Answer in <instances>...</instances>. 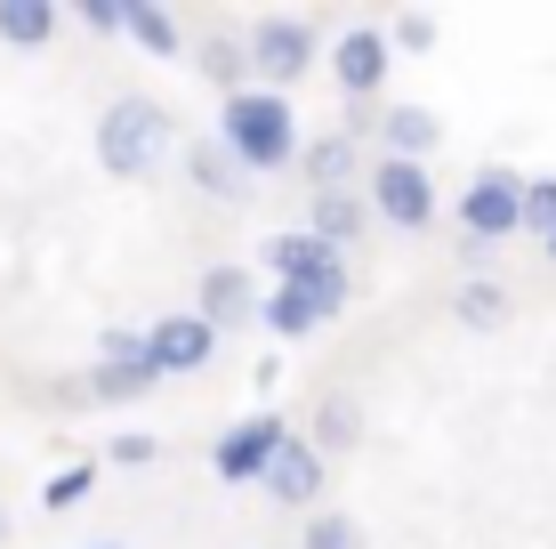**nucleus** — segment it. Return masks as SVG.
<instances>
[{
    "instance_id": "nucleus-1",
    "label": "nucleus",
    "mask_w": 556,
    "mask_h": 549,
    "mask_svg": "<svg viewBox=\"0 0 556 549\" xmlns=\"http://www.w3.org/2000/svg\"><path fill=\"white\" fill-rule=\"evenodd\" d=\"M218 146L251 170V178L299 162V113H291V98H275V89H242V98H226L218 105Z\"/></svg>"
},
{
    "instance_id": "nucleus-2",
    "label": "nucleus",
    "mask_w": 556,
    "mask_h": 549,
    "mask_svg": "<svg viewBox=\"0 0 556 549\" xmlns=\"http://www.w3.org/2000/svg\"><path fill=\"white\" fill-rule=\"evenodd\" d=\"M169 154V105H153V98H113L98 113V162L113 170V178H153Z\"/></svg>"
},
{
    "instance_id": "nucleus-3",
    "label": "nucleus",
    "mask_w": 556,
    "mask_h": 549,
    "mask_svg": "<svg viewBox=\"0 0 556 549\" xmlns=\"http://www.w3.org/2000/svg\"><path fill=\"white\" fill-rule=\"evenodd\" d=\"M363 202H371V219H388L395 235H419V226H435V178H428V162L379 154L371 178H363Z\"/></svg>"
},
{
    "instance_id": "nucleus-4",
    "label": "nucleus",
    "mask_w": 556,
    "mask_h": 549,
    "mask_svg": "<svg viewBox=\"0 0 556 549\" xmlns=\"http://www.w3.org/2000/svg\"><path fill=\"white\" fill-rule=\"evenodd\" d=\"M339 315H348V267H331L323 283H275L258 324L275 339H315L323 324H339Z\"/></svg>"
},
{
    "instance_id": "nucleus-5",
    "label": "nucleus",
    "mask_w": 556,
    "mask_h": 549,
    "mask_svg": "<svg viewBox=\"0 0 556 549\" xmlns=\"http://www.w3.org/2000/svg\"><path fill=\"white\" fill-rule=\"evenodd\" d=\"M459 235L468 242L525 235V178H516V170H476V178L459 186Z\"/></svg>"
},
{
    "instance_id": "nucleus-6",
    "label": "nucleus",
    "mask_w": 556,
    "mask_h": 549,
    "mask_svg": "<svg viewBox=\"0 0 556 549\" xmlns=\"http://www.w3.org/2000/svg\"><path fill=\"white\" fill-rule=\"evenodd\" d=\"M315 73V33L299 25V16H266V25L251 33V89H291Z\"/></svg>"
},
{
    "instance_id": "nucleus-7",
    "label": "nucleus",
    "mask_w": 556,
    "mask_h": 549,
    "mask_svg": "<svg viewBox=\"0 0 556 549\" xmlns=\"http://www.w3.org/2000/svg\"><path fill=\"white\" fill-rule=\"evenodd\" d=\"M282 445H291V428H282L275 412H251V421H235L218 445H210V469H218L226 485H266V469H275Z\"/></svg>"
},
{
    "instance_id": "nucleus-8",
    "label": "nucleus",
    "mask_w": 556,
    "mask_h": 549,
    "mask_svg": "<svg viewBox=\"0 0 556 549\" xmlns=\"http://www.w3.org/2000/svg\"><path fill=\"white\" fill-rule=\"evenodd\" d=\"M162 388V372H153V355H146V332H105V355H98V372H89V396L98 404H138V396Z\"/></svg>"
},
{
    "instance_id": "nucleus-9",
    "label": "nucleus",
    "mask_w": 556,
    "mask_h": 549,
    "mask_svg": "<svg viewBox=\"0 0 556 549\" xmlns=\"http://www.w3.org/2000/svg\"><path fill=\"white\" fill-rule=\"evenodd\" d=\"M146 355H153V372H162V380H186V372H202L210 355H218V332H210L194 308H186V315H162V324H146Z\"/></svg>"
},
{
    "instance_id": "nucleus-10",
    "label": "nucleus",
    "mask_w": 556,
    "mask_h": 549,
    "mask_svg": "<svg viewBox=\"0 0 556 549\" xmlns=\"http://www.w3.org/2000/svg\"><path fill=\"white\" fill-rule=\"evenodd\" d=\"M194 315L210 332H251L258 315H266V291L251 283V267H210L202 275V299H194Z\"/></svg>"
},
{
    "instance_id": "nucleus-11",
    "label": "nucleus",
    "mask_w": 556,
    "mask_h": 549,
    "mask_svg": "<svg viewBox=\"0 0 556 549\" xmlns=\"http://www.w3.org/2000/svg\"><path fill=\"white\" fill-rule=\"evenodd\" d=\"M388 65H395V41H388L379 25L339 33V49H331V82L348 89V98H371V89L388 82Z\"/></svg>"
},
{
    "instance_id": "nucleus-12",
    "label": "nucleus",
    "mask_w": 556,
    "mask_h": 549,
    "mask_svg": "<svg viewBox=\"0 0 556 549\" xmlns=\"http://www.w3.org/2000/svg\"><path fill=\"white\" fill-rule=\"evenodd\" d=\"M258 259H266V275H275V283H323V275L339 267V251H331L323 235H306V226H282V235H266Z\"/></svg>"
},
{
    "instance_id": "nucleus-13",
    "label": "nucleus",
    "mask_w": 556,
    "mask_h": 549,
    "mask_svg": "<svg viewBox=\"0 0 556 549\" xmlns=\"http://www.w3.org/2000/svg\"><path fill=\"white\" fill-rule=\"evenodd\" d=\"M266 494H275L282 509H315V501H323V452H315V437H291V445L275 452Z\"/></svg>"
},
{
    "instance_id": "nucleus-14",
    "label": "nucleus",
    "mask_w": 556,
    "mask_h": 549,
    "mask_svg": "<svg viewBox=\"0 0 556 549\" xmlns=\"http://www.w3.org/2000/svg\"><path fill=\"white\" fill-rule=\"evenodd\" d=\"M435 146H444V122H435L428 105H388V113H379V154H395V162H428Z\"/></svg>"
},
{
    "instance_id": "nucleus-15",
    "label": "nucleus",
    "mask_w": 556,
    "mask_h": 549,
    "mask_svg": "<svg viewBox=\"0 0 556 549\" xmlns=\"http://www.w3.org/2000/svg\"><path fill=\"white\" fill-rule=\"evenodd\" d=\"M186 178H194V186H202V195H210V202H242V195H251V170H242L235 154H226V146H218V138H202V146H186Z\"/></svg>"
},
{
    "instance_id": "nucleus-16",
    "label": "nucleus",
    "mask_w": 556,
    "mask_h": 549,
    "mask_svg": "<svg viewBox=\"0 0 556 549\" xmlns=\"http://www.w3.org/2000/svg\"><path fill=\"white\" fill-rule=\"evenodd\" d=\"M363 226H371V202H363V195H315V202H306V235H323L331 251H348Z\"/></svg>"
},
{
    "instance_id": "nucleus-17",
    "label": "nucleus",
    "mask_w": 556,
    "mask_h": 549,
    "mask_svg": "<svg viewBox=\"0 0 556 549\" xmlns=\"http://www.w3.org/2000/svg\"><path fill=\"white\" fill-rule=\"evenodd\" d=\"M299 162H306V195H348V170H355V138H348V129H331V138L299 146Z\"/></svg>"
},
{
    "instance_id": "nucleus-18",
    "label": "nucleus",
    "mask_w": 556,
    "mask_h": 549,
    "mask_svg": "<svg viewBox=\"0 0 556 549\" xmlns=\"http://www.w3.org/2000/svg\"><path fill=\"white\" fill-rule=\"evenodd\" d=\"M0 41L9 49H49L56 41V0H0Z\"/></svg>"
},
{
    "instance_id": "nucleus-19",
    "label": "nucleus",
    "mask_w": 556,
    "mask_h": 549,
    "mask_svg": "<svg viewBox=\"0 0 556 549\" xmlns=\"http://www.w3.org/2000/svg\"><path fill=\"white\" fill-rule=\"evenodd\" d=\"M122 33L138 49H153V57H186V41H178V16L169 9H153V0H122Z\"/></svg>"
},
{
    "instance_id": "nucleus-20",
    "label": "nucleus",
    "mask_w": 556,
    "mask_h": 549,
    "mask_svg": "<svg viewBox=\"0 0 556 549\" xmlns=\"http://www.w3.org/2000/svg\"><path fill=\"white\" fill-rule=\"evenodd\" d=\"M452 315H459L468 332H501V324H508V291L476 275V283H459V291H452Z\"/></svg>"
},
{
    "instance_id": "nucleus-21",
    "label": "nucleus",
    "mask_w": 556,
    "mask_h": 549,
    "mask_svg": "<svg viewBox=\"0 0 556 549\" xmlns=\"http://www.w3.org/2000/svg\"><path fill=\"white\" fill-rule=\"evenodd\" d=\"M194 65L226 89V98H242V89H251V41H202Z\"/></svg>"
},
{
    "instance_id": "nucleus-22",
    "label": "nucleus",
    "mask_w": 556,
    "mask_h": 549,
    "mask_svg": "<svg viewBox=\"0 0 556 549\" xmlns=\"http://www.w3.org/2000/svg\"><path fill=\"white\" fill-rule=\"evenodd\" d=\"M299 549H371V534H363L348 509H315V517H306V541H299Z\"/></svg>"
},
{
    "instance_id": "nucleus-23",
    "label": "nucleus",
    "mask_w": 556,
    "mask_h": 549,
    "mask_svg": "<svg viewBox=\"0 0 556 549\" xmlns=\"http://www.w3.org/2000/svg\"><path fill=\"white\" fill-rule=\"evenodd\" d=\"M355 437H363V412H355V396H323V412H315V452H323V445L339 452V445H355Z\"/></svg>"
},
{
    "instance_id": "nucleus-24",
    "label": "nucleus",
    "mask_w": 556,
    "mask_h": 549,
    "mask_svg": "<svg viewBox=\"0 0 556 549\" xmlns=\"http://www.w3.org/2000/svg\"><path fill=\"white\" fill-rule=\"evenodd\" d=\"M89 485H98V469H89V461L56 469V477L41 485V509H49V517H56V509H81V501H89Z\"/></svg>"
},
{
    "instance_id": "nucleus-25",
    "label": "nucleus",
    "mask_w": 556,
    "mask_h": 549,
    "mask_svg": "<svg viewBox=\"0 0 556 549\" xmlns=\"http://www.w3.org/2000/svg\"><path fill=\"white\" fill-rule=\"evenodd\" d=\"M525 235H556V178H525Z\"/></svg>"
},
{
    "instance_id": "nucleus-26",
    "label": "nucleus",
    "mask_w": 556,
    "mask_h": 549,
    "mask_svg": "<svg viewBox=\"0 0 556 549\" xmlns=\"http://www.w3.org/2000/svg\"><path fill=\"white\" fill-rule=\"evenodd\" d=\"M153 452H162V437H146V428H122V437L105 445V461H113V469H146Z\"/></svg>"
},
{
    "instance_id": "nucleus-27",
    "label": "nucleus",
    "mask_w": 556,
    "mask_h": 549,
    "mask_svg": "<svg viewBox=\"0 0 556 549\" xmlns=\"http://www.w3.org/2000/svg\"><path fill=\"white\" fill-rule=\"evenodd\" d=\"M388 41H395V49H435V16H428V9H404Z\"/></svg>"
},
{
    "instance_id": "nucleus-28",
    "label": "nucleus",
    "mask_w": 556,
    "mask_h": 549,
    "mask_svg": "<svg viewBox=\"0 0 556 549\" xmlns=\"http://www.w3.org/2000/svg\"><path fill=\"white\" fill-rule=\"evenodd\" d=\"M73 16H81L89 33H122V0H81Z\"/></svg>"
},
{
    "instance_id": "nucleus-29",
    "label": "nucleus",
    "mask_w": 556,
    "mask_h": 549,
    "mask_svg": "<svg viewBox=\"0 0 556 549\" xmlns=\"http://www.w3.org/2000/svg\"><path fill=\"white\" fill-rule=\"evenodd\" d=\"M0 549H9V517H0Z\"/></svg>"
},
{
    "instance_id": "nucleus-30",
    "label": "nucleus",
    "mask_w": 556,
    "mask_h": 549,
    "mask_svg": "<svg viewBox=\"0 0 556 549\" xmlns=\"http://www.w3.org/2000/svg\"><path fill=\"white\" fill-rule=\"evenodd\" d=\"M541 251H548V259H556V235H548V242H541Z\"/></svg>"
},
{
    "instance_id": "nucleus-31",
    "label": "nucleus",
    "mask_w": 556,
    "mask_h": 549,
    "mask_svg": "<svg viewBox=\"0 0 556 549\" xmlns=\"http://www.w3.org/2000/svg\"><path fill=\"white\" fill-rule=\"evenodd\" d=\"M89 549H122V541H89Z\"/></svg>"
}]
</instances>
